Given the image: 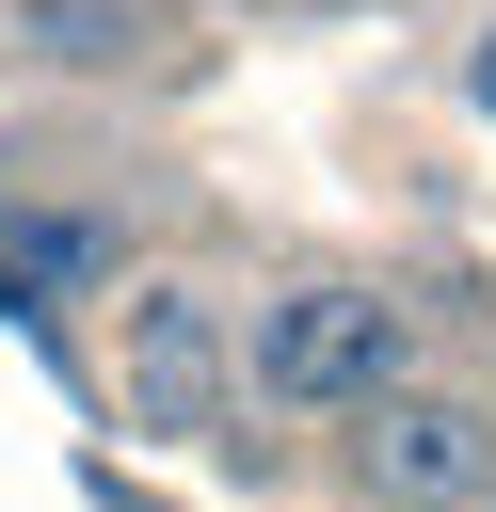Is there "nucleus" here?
I'll list each match as a JSON object with an SVG mask.
<instances>
[{"label":"nucleus","mask_w":496,"mask_h":512,"mask_svg":"<svg viewBox=\"0 0 496 512\" xmlns=\"http://www.w3.org/2000/svg\"><path fill=\"white\" fill-rule=\"evenodd\" d=\"M256 384L304 416H352L384 384H416V304L400 288H272L256 304Z\"/></svg>","instance_id":"1"},{"label":"nucleus","mask_w":496,"mask_h":512,"mask_svg":"<svg viewBox=\"0 0 496 512\" xmlns=\"http://www.w3.org/2000/svg\"><path fill=\"white\" fill-rule=\"evenodd\" d=\"M112 384H128V416H144L160 448H208V432H224V384H240L224 304H208L192 272H128V288H112Z\"/></svg>","instance_id":"2"},{"label":"nucleus","mask_w":496,"mask_h":512,"mask_svg":"<svg viewBox=\"0 0 496 512\" xmlns=\"http://www.w3.org/2000/svg\"><path fill=\"white\" fill-rule=\"evenodd\" d=\"M368 432H352V480H368V512H464L480 480H496V416L480 400H432V384H384V400H352Z\"/></svg>","instance_id":"3"},{"label":"nucleus","mask_w":496,"mask_h":512,"mask_svg":"<svg viewBox=\"0 0 496 512\" xmlns=\"http://www.w3.org/2000/svg\"><path fill=\"white\" fill-rule=\"evenodd\" d=\"M464 512H496V480H480V496H464Z\"/></svg>","instance_id":"4"}]
</instances>
